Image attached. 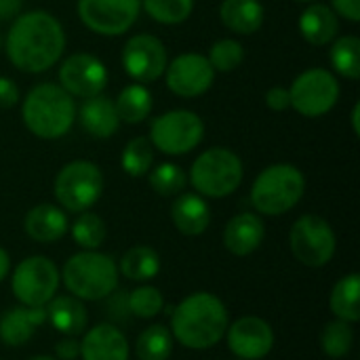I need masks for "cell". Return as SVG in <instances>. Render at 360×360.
Listing matches in <instances>:
<instances>
[{
	"mask_svg": "<svg viewBox=\"0 0 360 360\" xmlns=\"http://www.w3.org/2000/svg\"><path fill=\"white\" fill-rule=\"evenodd\" d=\"M289 97L295 112L306 118H319L335 108L340 99V82L331 72L323 68H312L302 72L293 80Z\"/></svg>",
	"mask_w": 360,
	"mask_h": 360,
	"instance_id": "8fae6325",
	"label": "cell"
},
{
	"mask_svg": "<svg viewBox=\"0 0 360 360\" xmlns=\"http://www.w3.org/2000/svg\"><path fill=\"white\" fill-rule=\"evenodd\" d=\"M72 95L53 82L36 84L23 99L21 118L27 131L40 139H59L74 124Z\"/></svg>",
	"mask_w": 360,
	"mask_h": 360,
	"instance_id": "3957f363",
	"label": "cell"
},
{
	"mask_svg": "<svg viewBox=\"0 0 360 360\" xmlns=\"http://www.w3.org/2000/svg\"><path fill=\"white\" fill-rule=\"evenodd\" d=\"M354 346V331L350 323L333 321L327 323L321 333V348L331 359H344Z\"/></svg>",
	"mask_w": 360,
	"mask_h": 360,
	"instance_id": "d6a6232c",
	"label": "cell"
},
{
	"mask_svg": "<svg viewBox=\"0 0 360 360\" xmlns=\"http://www.w3.org/2000/svg\"><path fill=\"white\" fill-rule=\"evenodd\" d=\"M238 360H240V359H238Z\"/></svg>",
	"mask_w": 360,
	"mask_h": 360,
	"instance_id": "c3c4849f",
	"label": "cell"
},
{
	"mask_svg": "<svg viewBox=\"0 0 360 360\" xmlns=\"http://www.w3.org/2000/svg\"><path fill=\"white\" fill-rule=\"evenodd\" d=\"M141 6L154 21L165 25H177L192 15L194 0H141Z\"/></svg>",
	"mask_w": 360,
	"mask_h": 360,
	"instance_id": "836d02e7",
	"label": "cell"
},
{
	"mask_svg": "<svg viewBox=\"0 0 360 360\" xmlns=\"http://www.w3.org/2000/svg\"><path fill=\"white\" fill-rule=\"evenodd\" d=\"M266 236V226L255 213H238L224 228V245L232 255H251L259 249Z\"/></svg>",
	"mask_w": 360,
	"mask_h": 360,
	"instance_id": "ac0fdd59",
	"label": "cell"
},
{
	"mask_svg": "<svg viewBox=\"0 0 360 360\" xmlns=\"http://www.w3.org/2000/svg\"><path fill=\"white\" fill-rule=\"evenodd\" d=\"M173 352V335L162 325H152L141 331L135 342L137 360H169Z\"/></svg>",
	"mask_w": 360,
	"mask_h": 360,
	"instance_id": "f1b7e54d",
	"label": "cell"
},
{
	"mask_svg": "<svg viewBox=\"0 0 360 360\" xmlns=\"http://www.w3.org/2000/svg\"><path fill=\"white\" fill-rule=\"evenodd\" d=\"M116 112H118V118L120 122H129V124H137L141 120H146L152 112V93L143 86V84H131V86H124L116 101Z\"/></svg>",
	"mask_w": 360,
	"mask_h": 360,
	"instance_id": "83f0119b",
	"label": "cell"
},
{
	"mask_svg": "<svg viewBox=\"0 0 360 360\" xmlns=\"http://www.w3.org/2000/svg\"><path fill=\"white\" fill-rule=\"evenodd\" d=\"M105 236H108V230H105L103 219L97 213H91V211H82L76 217L74 226H72V238L84 251L99 249L103 245Z\"/></svg>",
	"mask_w": 360,
	"mask_h": 360,
	"instance_id": "f546056e",
	"label": "cell"
},
{
	"mask_svg": "<svg viewBox=\"0 0 360 360\" xmlns=\"http://www.w3.org/2000/svg\"><path fill=\"white\" fill-rule=\"evenodd\" d=\"M243 160L228 148H211L202 152L190 171V181L200 196L224 198L243 184Z\"/></svg>",
	"mask_w": 360,
	"mask_h": 360,
	"instance_id": "8992f818",
	"label": "cell"
},
{
	"mask_svg": "<svg viewBox=\"0 0 360 360\" xmlns=\"http://www.w3.org/2000/svg\"><path fill=\"white\" fill-rule=\"evenodd\" d=\"M8 268H11V257H8V253L0 247V283L6 278V274H8Z\"/></svg>",
	"mask_w": 360,
	"mask_h": 360,
	"instance_id": "7bdbcfd3",
	"label": "cell"
},
{
	"mask_svg": "<svg viewBox=\"0 0 360 360\" xmlns=\"http://www.w3.org/2000/svg\"><path fill=\"white\" fill-rule=\"evenodd\" d=\"M300 32L306 42L314 44V46H323L338 36L340 19L333 8H329L327 4H321V2H314L302 13Z\"/></svg>",
	"mask_w": 360,
	"mask_h": 360,
	"instance_id": "cb8c5ba5",
	"label": "cell"
},
{
	"mask_svg": "<svg viewBox=\"0 0 360 360\" xmlns=\"http://www.w3.org/2000/svg\"><path fill=\"white\" fill-rule=\"evenodd\" d=\"M359 116H360V103H356V105H354V110H352V129H354V133H356V135H360Z\"/></svg>",
	"mask_w": 360,
	"mask_h": 360,
	"instance_id": "ee69618b",
	"label": "cell"
},
{
	"mask_svg": "<svg viewBox=\"0 0 360 360\" xmlns=\"http://www.w3.org/2000/svg\"><path fill=\"white\" fill-rule=\"evenodd\" d=\"M0 42H2V38H0Z\"/></svg>",
	"mask_w": 360,
	"mask_h": 360,
	"instance_id": "7dc6e473",
	"label": "cell"
},
{
	"mask_svg": "<svg viewBox=\"0 0 360 360\" xmlns=\"http://www.w3.org/2000/svg\"><path fill=\"white\" fill-rule=\"evenodd\" d=\"M124 278L135 281V283H148L152 281L158 272H160V255L146 245H137L133 249H129L122 259H120V268Z\"/></svg>",
	"mask_w": 360,
	"mask_h": 360,
	"instance_id": "4316f807",
	"label": "cell"
},
{
	"mask_svg": "<svg viewBox=\"0 0 360 360\" xmlns=\"http://www.w3.org/2000/svg\"><path fill=\"white\" fill-rule=\"evenodd\" d=\"M331 63L338 74L356 80L360 76V40L356 36H342L331 46Z\"/></svg>",
	"mask_w": 360,
	"mask_h": 360,
	"instance_id": "4dcf8cb0",
	"label": "cell"
},
{
	"mask_svg": "<svg viewBox=\"0 0 360 360\" xmlns=\"http://www.w3.org/2000/svg\"><path fill=\"white\" fill-rule=\"evenodd\" d=\"M188 184V177L179 165L162 162L150 171V186L160 196H175L179 194Z\"/></svg>",
	"mask_w": 360,
	"mask_h": 360,
	"instance_id": "e575fe53",
	"label": "cell"
},
{
	"mask_svg": "<svg viewBox=\"0 0 360 360\" xmlns=\"http://www.w3.org/2000/svg\"><path fill=\"white\" fill-rule=\"evenodd\" d=\"M65 49L61 23L46 11L19 13L6 34V55L11 63L27 74L53 68Z\"/></svg>",
	"mask_w": 360,
	"mask_h": 360,
	"instance_id": "6da1fadb",
	"label": "cell"
},
{
	"mask_svg": "<svg viewBox=\"0 0 360 360\" xmlns=\"http://www.w3.org/2000/svg\"><path fill=\"white\" fill-rule=\"evenodd\" d=\"M59 86L76 97L99 95L108 84V70L95 55L74 53L59 68Z\"/></svg>",
	"mask_w": 360,
	"mask_h": 360,
	"instance_id": "9a60e30c",
	"label": "cell"
},
{
	"mask_svg": "<svg viewBox=\"0 0 360 360\" xmlns=\"http://www.w3.org/2000/svg\"><path fill=\"white\" fill-rule=\"evenodd\" d=\"M141 0H78L80 21L101 36L124 34L139 17Z\"/></svg>",
	"mask_w": 360,
	"mask_h": 360,
	"instance_id": "7c38bea8",
	"label": "cell"
},
{
	"mask_svg": "<svg viewBox=\"0 0 360 360\" xmlns=\"http://www.w3.org/2000/svg\"><path fill=\"white\" fill-rule=\"evenodd\" d=\"M219 19L228 30L251 36L264 25V6L259 0H224L219 4Z\"/></svg>",
	"mask_w": 360,
	"mask_h": 360,
	"instance_id": "d4e9b609",
	"label": "cell"
},
{
	"mask_svg": "<svg viewBox=\"0 0 360 360\" xmlns=\"http://www.w3.org/2000/svg\"><path fill=\"white\" fill-rule=\"evenodd\" d=\"M59 278V270L49 257L32 255L15 268L11 289L21 306L44 308L57 295Z\"/></svg>",
	"mask_w": 360,
	"mask_h": 360,
	"instance_id": "9c48e42d",
	"label": "cell"
},
{
	"mask_svg": "<svg viewBox=\"0 0 360 360\" xmlns=\"http://www.w3.org/2000/svg\"><path fill=\"white\" fill-rule=\"evenodd\" d=\"M230 316L226 304L207 291H198L179 302L171 314V335L190 350L217 346L228 331Z\"/></svg>",
	"mask_w": 360,
	"mask_h": 360,
	"instance_id": "7a4b0ae2",
	"label": "cell"
},
{
	"mask_svg": "<svg viewBox=\"0 0 360 360\" xmlns=\"http://www.w3.org/2000/svg\"><path fill=\"white\" fill-rule=\"evenodd\" d=\"M17 101H19V89H17V84L11 78L0 76V108L2 110L13 108Z\"/></svg>",
	"mask_w": 360,
	"mask_h": 360,
	"instance_id": "f35d334b",
	"label": "cell"
},
{
	"mask_svg": "<svg viewBox=\"0 0 360 360\" xmlns=\"http://www.w3.org/2000/svg\"><path fill=\"white\" fill-rule=\"evenodd\" d=\"M209 63L215 72H234L245 61V49L234 38L217 40L209 51Z\"/></svg>",
	"mask_w": 360,
	"mask_h": 360,
	"instance_id": "8d00e7d4",
	"label": "cell"
},
{
	"mask_svg": "<svg viewBox=\"0 0 360 360\" xmlns=\"http://www.w3.org/2000/svg\"><path fill=\"white\" fill-rule=\"evenodd\" d=\"M297 2H312V0H297Z\"/></svg>",
	"mask_w": 360,
	"mask_h": 360,
	"instance_id": "bcb514c9",
	"label": "cell"
},
{
	"mask_svg": "<svg viewBox=\"0 0 360 360\" xmlns=\"http://www.w3.org/2000/svg\"><path fill=\"white\" fill-rule=\"evenodd\" d=\"M306 179L293 165H272L264 169L251 186V205L262 215H283L304 196Z\"/></svg>",
	"mask_w": 360,
	"mask_h": 360,
	"instance_id": "5b68a950",
	"label": "cell"
},
{
	"mask_svg": "<svg viewBox=\"0 0 360 360\" xmlns=\"http://www.w3.org/2000/svg\"><path fill=\"white\" fill-rule=\"evenodd\" d=\"M61 278L68 291L80 302H99L116 291L118 266L110 255L80 251L65 262Z\"/></svg>",
	"mask_w": 360,
	"mask_h": 360,
	"instance_id": "277c9868",
	"label": "cell"
},
{
	"mask_svg": "<svg viewBox=\"0 0 360 360\" xmlns=\"http://www.w3.org/2000/svg\"><path fill=\"white\" fill-rule=\"evenodd\" d=\"M230 352L240 360H262L274 348V331L259 316H243L228 325Z\"/></svg>",
	"mask_w": 360,
	"mask_h": 360,
	"instance_id": "2e32d148",
	"label": "cell"
},
{
	"mask_svg": "<svg viewBox=\"0 0 360 360\" xmlns=\"http://www.w3.org/2000/svg\"><path fill=\"white\" fill-rule=\"evenodd\" d=\"M165 72L169 91L179 97H198L207 93L215 78L213 65L200 53L177 55L171 63H167Z\"/></svg>",
	"mask_w": 360,
	"mask_h": 360,
	"instance_id": "5bb4252c",
	"label": "cell"
},
{
	"mask_svg": "<svg viewBox=\"0 0 360 360\" xmlns=\"http://www.w3.org/2000/svg\"><path fill=\"white\" fill-rule=\"evenodd\" d=\"M335 232L327 219L319 215H302L291 232L289 247L293 257L308 268H323L335 255Z\"/></svg>",
	"mask_w": 360,
	"mask_h": 360,
	"instance_id": "30bf717a",
	"label": "cell"
},
{
	"mask_svg": "<svg viewBox=\"0 0 360 360\" xmlns=\"http://www.w3.org/2000/svg\"><path fill=\"white\" fill-rule=\"evenodd\" d=\"M53 192L65 211H89L103 192V173L89 160H72L57 173Z\"/></svg>",
	"mask_w": 360,
	"mask_h": 360,
	"instance_id": "52a82bcc",
	"label": "cell"
},
{
	"mask_svg": "<svg viewBox=\"0 0 360 360\" xmlns=\"http://www.w3.org/2000/svg\"><path fill=\"white\" fill-rule=\"evenodd\" d=\"M80 359L129 360V342L118 327L101 323L84 333L80 342Z\"/></svg>",
	"mask_w": 360,
	"mask_h": 360,
	"instance_id": "e0dca14e",
	"label": "cell"
},
{
	"mask_svg": "<svg viewBox=\"0 0 360 360\" xmlns=\"http://www.w3.org/2000/svg\"><path fill=\"white\" fill-rule=\"evenodd\" d=\"M30 360H57V359H53V356H32Z\"/></svg>",
	"mask_w": 360,
	"mask_h": 360,
	"instance_id": "f6af8a7d",
	"label": "cell"
},
{
	"mask_svg": "<svg viewBox=\"0 0 360 360\" xmlns=\"http://www.w3.org/2000/svg\"><path fill=\"white\" fill-rule=\"evenodd\" d=\"M44 321H46L44 308H30V306L11 308L0 316V340L6 346L19 348L32 340V335Z\"/></svg>",
	"mask_w": 360,
	"mask_h": 360,
	"instance_id": "d6986e66",
	"label": "cell"
},
{
	"mask_svg": "<svg viewBox=\"0 0 360 360\" xmlns=\"http://www.w3.org/2000/svg\"><path fill=\"white\" fill-rule=\"evenodd\" d=\"M333 8L338 11V15H342L344 19L356 23L360 21V0H331Z\"/></svg>",
	"mask_w": 360,
	"mask_h": 360,
	"instance_id": "ab89813d",
	"label": "cell"
},
{
	"mask_svg": "<svg viewBox=\"0 0 360 360\" xmlns=\"http://www.w3.org/2000/svg\"><path fill=\"white\" fill-rule=\"evenodd\" d=\"M80 122H82L84 131L97 139L112 137L120 127V118H118L114 101L101 93L84 99V103L80 108Z\"/></svg>",
	"mask_w": 360,
	"mask_h": 360,
	"instance_id": "44dd1931",
	"label": "cell"
},
{
	"mask_svg": "<svg viewBox=\"0 0 360 360\" xmlns=\"http://www.w3.org/2000/svg\"><path fill=\"white\" fill-rule=\"evenodd\" d=\"M55 354L57 360H74L80 356V342H76V338H65L55 346Z\"/></svg>",
	"mask_w": 360,
	"mask_h": 360,
	"instance_id": "60d3db41",
	"label": "cell"
},
{
	"mask_svg": "<svg viewBox=\"0 0 360 360\" xmlns=\"http://www.w3.org/2000/svg\"><path fill=\"white\" fill-rule=\"evenodd\" d=\"M171 219L181 234L198 236L211 224V209L200 194H181L171 207Z\"/></svg>",
	"mask_w": 360,
	"mask_h": 360,
	"instance_id": "7402d4cb",
	"label": "cell"
},
{
	"mask_svg": "<svg viewBox=\"0 0 360 360\" xmlns=\"http://www.w3.org/2000/svg\"><path fill=\"white\" fill-rule=\"evenodd\" d=\"M23 0H0V19H13L21 13Z\"/></svg>",
	"mask_w": 360,
	"mask_h": 360,
	"instance_id": "b9f144b4",
	"label": "cell"
},
{
	"mask_svg": "<svg viewBox=\"0 0 360 360\" xmlns=\"http://www.w3.org/2000/svg\"><path fill=\"white\" fill-rule=\"evenodd\" d=\"M122 65L124 72L139 84L154 82L165 74L167 49L152 34L131 36L122 46Z\"/></svg>",
	"mask_w": 360,
	"mask_h": 360,
	"instance_id": "4fadbf2b",
	"label": "cell"
},
{
	"mask_svg": "<svg viewBox=\"0 0 360 360\" xmlns=\"http://www.w3.org/2000/svg\"><path fill=\"white\" fill-rule=\"evenodd\" d=\"M23 228H25V234L36 243H55L68 232L70 224H68L65 213L59 207L44 202L27 211L23 219Z\"/></svg>",
	"mask_w": 360,
	"mask_h": 360,
	"instance_id": "ffe728a7",
	"label": "cell"
},
{
	"mask_svg": "<svg viewBox=\"0 0 360 360\" xmlns=\"http://www.w3.org/2000/svg\"><path fill=\"white\" fill-rule=\"evenodd\" d=\"M205 135V122L190 110H171L154 118L150 127V143L169 156L192 152Z\"/></svg>",
	"mask_w": 360,
	"mask_h": 360,
	"instance_id": "ba28073f",
	"label": "cell"
},
{
	"mask_svg": "<svg viewBox=\"0 0 360 360\" xmlns=\"http://www.w3.org/2000/svg\"><path fill=\"white\" fill-rule=\"evenodd\" d=\"M44 310H46V319L59 333L68 338H78L84 333L89 316H86V308L78 297L57 295L46 304Z\"/></svg>",
	"mask_w": 360,
	"mask_h": 360,
	"instance_id": "603a6c76",
	"label": "cell"
},
{
	"mask_svg": "<svg viewBox=\"0 0 360 360\" xmlns=\"http://www.w3.org/2000/svg\"><path fill=\"white\" fill-rule=\"evenodd\" d=\"M127 306H129V312L137 319H154L165 308V300L156 287L143 285L127 295Z\"/></svg>",
	"mask_w": 360,
	"mask_h": 360,
	"instance_id": "d590c367",
	"label": "cell"
},
{
	"mask_svg": "<svg viewBox=\"0 0 360 360\" xmlns=\"http://www.w3.org/2000/svg\"><path fill=\"white\" fill-rule=\"evenodd\" d=\"M120 165H122L124 173H129L131 177L146 175L154 165V148H152L150 139H146V137L131 139L122 150Z\"/></svg>",
	"mask_w": 360,
	"mask_h": 360,
	"instance_id": "1f68e13d",
	"label": "cell"
},
{
	"mask_svg": "<svg viewBox=\"0 0 360 360\" xmlns=\"http://www.w3.org/2000/svg\"><path fill=\"white\" fill-rule=\"evenodd\" d=\"M266 105L274 112H283L287 108H291V97H289V89L283 86H272L266 93Z\"/></svg>",
	"mask_w": 360,
	"mask_h": 360,
	"instance_id": "74e56055",
	"label": "cell"
},
{
	"mask_svg": "<svg viewBox=\"0 0 360 360\" xmlns=\"http://www.w3.org/2000/svg\"><path fill=\"white\" fill-rule=\"evenodd\" d=\"M331 312L338 316V321L344 323H359L360 321V276L356 272L340 278L331 291L329 300Z\"/></svg>",
	"mask_w": 360,
	"mask_h": 360,
	"instance_id": "484cf974",
	"label": "cell"
}]
</instances>
